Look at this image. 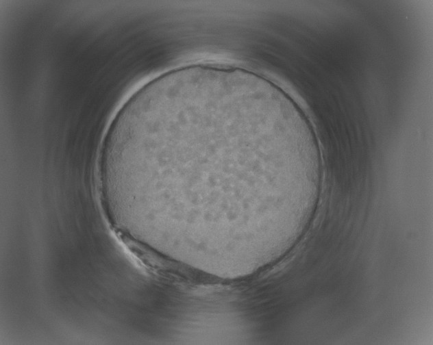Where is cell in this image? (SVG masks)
Masks as SVG:
<instances>
[{"instance_id": "1", "label": "cell", "mask_w": 433, "mask_h": 345, "mask_svg": "<svg viewBox=\"0 0 433 345\" xmlns=\"http://www.w3.org/2000/svg\"><path fill=\"white\" fill-rule=\"evenodd\" d=\"M321 178L317 139L297 105L236 80L159 101L135 131L119 177L160 225L218 246L286 227L317 201Z\"/></svg>"}]
</instances>
